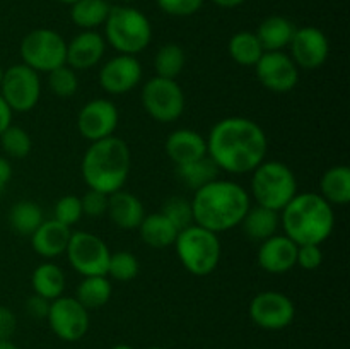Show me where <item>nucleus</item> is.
<instances>
[{"label":"nucleus","mask_w":350,"mask_h":349,"mask_svg":"<svg viewBox=\"0 0 350 349\" xmlns=\"http://www.w3.org/2000/svg\"><path fill=\"white\" fill-rule=\"evenodd\" d=\"M21 57L24 65L36 72H51L65 65L67 60V43L57 31L40 27L21 41Z\"/></svg>","instance_id":"nucleus-8"},{"label":"nucleus","mask_w":350,"mask_h":349,"mask_svg":"<svg viewBox=\"0 0 350 349\" xmlns=\"http://www.w3.org/2000/svg\"><path fill=\"white\" fill-rule=\"evenodd\" d=\"M111 3L106 0H77L70 5V19L84 31H94L108 19Z\"/></svg>","instance_id":"nucleus-28"},{"label":"nucleus","mask_w":350,"mask_h":349,"mask_svg":"<svg viewBox=\"0 0 350 349\" xmlns=\"http://www.w3.org/2000/svg\"><path fill=\"white\" fill-rule=\"evenodd\" d=\"M43 221V211L36 202L19 201L9 212L10 226L21 236H31Z\"/></svg>","instance_id":"nucleus-32"},{"label":"nucleus","mask_w":350,"mask_h":349,"mask_svg":"<svg viewBox=\"0 0 350 349\" xmlns=\"http://www.w3.org/2000/svg\"><path fill=\"white\" fill-rule=\"evenodd\" d=\"M250 209V194L231 180H214L195 190L193 222L208 231L224 233L241 224Z\"/></svg>","instance_id":"nucleus-2"},{"label":"nucleus","mask_w":350,"mask_h":349,"mask_svg":"<svg viewBox=\"0 0 350 349\" xmlns=\"http://www.w3.org/2000/svg\"><path fill=\"white\" fill-rule=\"evenodd\" d=\"M297 245L286 235H273L262 242L258 263L270 274H286L296 266Z\"/></svg>","instance_id":"nucleus-18"},{"label":"nucleus","mask_w":350,"mask_h":349,"mask_svg":"<svg viewBox=\"0 0 350 349\" xmlns=\"http://www.w3.org/2000/svg\"><path fill=\"white\" fill-rule=\"evenodd\" d=\"M294 31L296 26L287 17L270 16L260 24L255 34L265 51H282L284 48L289 47Z\"/></svg>","instance_id":"nucleus-25"},{"label":"nucleus","mask_w":350,"mask_h":349,"mask_svg":"<svg viewBox=\"0 0 350 349\" xmlns=\"http://www.w3.org/2000/svg\"><path fill=\"white\" fill-rule=\"evenodd\" d=\"M48 86H50L51 92L58 98H70L79 88L77 74H75L74 68L65 64L48 72Z\"/></svg>","instance_id":"nucleus-35"},{"label":"nucleus","mask_w":350,"mask_h":349,"mask_svg":"<svg viewBox=\"0 0 350 349\" xmlns=\"http://www.w3.org/2000/svg\"><path fill=\"white\" fill-rule=\"evenodd\" d=\"M246 236L253 242H265L267 238L273 236L280 226V216L277 211L267 209L256 204L255 207L250 205L248 212L241 221Z\"/></svg>","instance_id":"nucleus-24"},{"label":"nucleus","mask_w":350,"mask_h":349,"mask_svg":"<svg viewBox=\"0 0 350 349\" xmlns=\"http://www.w3.org/2000/svg\"><path fill=\"white\" fill-rule=\"evenodd\" d=\"M228 50L236 64L246 65V67H252V65L255 67L260 57L265 53L258 36L252 33V31H239V33H236L229 40Z\"/></svg>","instance_id":"nucleus-30"},{"label":"nucleus","mask_w":350,"mask_h":349,"mask_svg":"<svg viewBox=\"0 0 350 349\" xmlns=\"http://www.w3.org/2000/svg\"><path fill=\"white\" fill-rule=\"evenodd\" d=\"M12 113L14 112L10 109V106L7 105L5 99L0 96V133L12 125Z\"/></svg>","instance_id":"nucleus-44"},{"label":"nucleus","mask_w":350,"mask_h":349,"mask_svg":"<svg viewBox=\"0 0 350 349\" xmlns=\"http://www.w3.org/2000/svg\"><path fill=\"white\" fill-rule=\"evenodd\" d=\"M118 108L109 99L99 98L85 103L77 116V129L84 139L96 142L111 137L118 127Z\"/></svg>","instance_id":"nucleus-15"},{"label":"nucleus","mask_w":350,"mask_h":349,"mask_svg":"<svg viewBox=\"0 0 350 349\" xmlns=\"http://www.w3.org/2000/svg\"><path fill=\"white\" fill-rule=\"evenodd\" d=\"M291 58L301 68L314 70L327 62L330 53V43L321 29L314 26H304L294 31L289 43Z\"/></svg>","instance_id":"nucleus-16"},{"label":"nucleus","mask_w":350,"mask_h":349,"mask_svg":"<svg viewBox=\"0 0 350 349\" xmlns=\"http://www.w3.org/2000/svg\"><path fill=\"white\" fill-rule=\"evenodd\" d=\"M147 349H166V348H159V346H154V348H147Z\"/></svg>","instance_id":"nucleus-51"},{"label":"nucleus","mask_w":350,"mask_h":349,"mask_svg":"<svg viewBox=\"0 0 350 349\" xmlns=\"http://www.w3.org/2000/svg\"><path fill=\"white\" fill-rule=\"evenodd\" d=\"M163 12L174 17H188L197 14L204 5V0H156Z\"/></svg>","instance_id":"nucleus-39"},{"label":"nucleus","mask_w":350,"mask_h":349,"mask_svg":"<svg viewBox=\"0 0 350 349\" xmlns=\"http://www.w3.org/2000/svg\"><path fill=\"white\" fill-rule=\"evenodd\" d=\"M48 322L51 331L62 341L75 342L84 337L89 331V310L82 307L75 298L60 296L50 303Z\"/></svg>","instance_id":"nucleus-12"},{"label":"nucleus","mask_w":350,"mask_h":349,"mask_svg":"<svg viewBox=\"0 0 350 349\" xmlns=\"http://www.w3.org/2000/svg\"><path fill=\"white\" fill-rule=\"evenodd\" d=\"M174 248L185 269L198 277L214 272L221 260V243L217 235L198 224L178 231Z\"/></svg>","instance_id":"nucleus-6"},{"label":"nucleus","mask_w":350,"mask_h":349,"mask_svg":"<svg viewBox=\"0 0 350 349\" xmlns=\"http://www.w3.org/2000/svg\"><path fill=\"white\" fill-rule=\"evenodd\" d=\"M65 253H67L70 266L84 277L106 276L108 272L111 252H109L108 245L92 233L72 231Z\"/></svg>","instance_id":"nucleus-11"},{"label":"nucleus","mask_w":350,"mask_h":349,"mask_svg":"<svg viewBox=\"0 0 350 349\" xmlns=\"http://www.w3.org/2000/svg\"><path fill=\"white\" fill-rule=\"evenodd\" d=\"M31 284H33L34 293L53 301L64 294L65 274L57 263L44 262L34 269L33 276H31Z\"/></svg>","instance_id":"nucleus-27"},{"label":"nucleus","mask_w":350,"mask_h":349,"mask_svg":"<svg viewBox=\"0 0 350 349\" xmlns=\"http://www.w3.org/2000/svg\"><path fill=\"white\" fill-rule=\"evenodd\" d=\"M106 2L116 3V5H129V3L133 2V0H106Z\"/></svg>","instance_id":"nucleus-48"},{"label":"nucleus","mask_w":350,"mask_h":349,"mask_svg":"<svg viewBox=\"0 0 350 349\" xmlns=\"http://www.w3.org/2000/svg\"><path fill=\"white\" fill-rule=\"evenodd\" d=\"M82 204L81 198L75 197V195H65V197L58 198L57 204L53 209V219H57L62 224L72 228L74 224H77L82 219Z\"/></svg>","instance_id":"nucleus-38"},{"label":"nucleus","mask_w":350,"mask_h":349,"mask_svg":"<svg viewBox=\"0 0 350 349\" xmlns=\"http://www.w3.org/2000/svg\"><path fill=\"white\" fill-rule=\"evenodd\" d=\"M250 318L265 331H282L293 324L296 307L286 294L277 291H263L250 303Z\"/></svg>","instance_id":"nucleus-13"},{"label":"nucleus","mask_w":350,"mask_h":349,"mask_svg":"<svg viewBox=\"0 0 350 349\" xmlns=\"http://www.w3.org/2000/svg\"><path fill=\"white\" fill-rule=\"evenodd\" d=\"M108 43L123 55H137L149 47L152 26L149 19L130 5H111L105 23Z\"/></svg>","instance_id":"nucleus-5"},{"label":"nucleus","mask_w":350,"mask_h":349,"mask_svg":"<svg viewBox=\"0 0 350 349\" xmlns=\"http://www.w3.org/2000/svg\"><path fill=\"white\" fill-rule=\"evenodd\" d=\"M106 214L109 216L113 224H116L118 228L135 229L142 222L146 211H144L142 202L137 195L125 190H118L108 195V211H106Z\"/></svg>","instance_id":"nucleus-22"},{"label":"nucleus","mask_w":350,"mask_h":349,"mask_svg":"<svg viewBox=\"0 0 350 349\" xmlns=\"http://www.w3.org/2000/svg\"><path fill=\"white\" fill-rule=\"evenodd\" d=\"M323 262V252L320 245H297L296 266L306 270H314Z\"/></svg>","instance_id":"nucleus-41"},{"label":"nucleus","mask_w":350,"mask_h":349,"mask_svg":"<svg viewBox=\"0 0 350 349\" xmlns=\"http://www.w3.org/2000/svg\"><path fill=\"white\" fill-rule=\"evenodd\" d=\"M212 2L219 7H224V9H234V7L245 3L246 0H212Z\"/></svg>","instance_id":"nucleus-46"},{"label":"nucleus","mask_w":350,"mask_h":349,"mask_svg":"<svg viewBox=\"0 0 350 349\" xmlns=\"http://www.w3.org/2000/svg\"><path fill=\"white\" fill-rule=\"evenodd\" d=\"M187 62L185 50L176 43H167L161 48L154 58V68L157 75L164 79H176Z\"/></svg>","instance_id":"nucleus-33"},{"label":"nucleus","mask_w":350,"mask_h":349,"mask_svg":"<svg viewBox=\"0 0 350 349\" xmlns=\"http://www.w3.org/2000/svg\"><path fill=\"white\" fill-rule=\"evenodd\" d=\"M320 190L321 197L330 205H347L350 202V168L338 164L325 171Z\"/></svg>","instance_id":"nucleus-26"},{"label":"nucleus","mask_w":350,"mask_h":349,"mask_svg":"<svg viewBox=\"0 0 350 349\" xmlns=\"http://www.w3.org/2000/svg\"><path fill=\"white\" fill-rule=\"evenodd\" d=\"M219 168L214 161L207 156L200 157V159L193 161V163L183 164V166H176L178 178L183 181L187 187L193 188V190H198V188L205 187L211 181L217 180Z\"/></svg>","instance_id":"nucleus-31"},{"label":"nucleus","mask_w":350,"mask_h":349,"mask_svg":"<svg viewBox=\"0 0 350 349\" xmlns=\"http://www.w3.org/2000/svg\"><path fill=\"white\" fill-rule=\"evenodd\" d=\"M2 75H3V70H2V68H0V82H2Z\"/></svg>","instance_id":"nucleus-52"},{"label":"nucleus","mask_w":350,"mask_h":349,"mask_svg":"<svg viewBox=\"0 0 350 349\" xmlns=\"http://www.w3.org/2000/svg\"><path fill=\"white\" fill-rule=\"evenodd\" d=\"M0 146H2L3 153L9 157L23 159L31 153L33 142H31V137L26 130L21 129V127L10 125L9 129L0 133Z\"/></svg>","instance_id":"nucleus-34"},{"label":"nucleus","mask_w":350,"mask_h":349,"mask_svg":"<svg viewBox=\"0 0 350 349\" xmlns=\"http://www.w3.org/2000/svg\"><path fill=\"white\" fill-rule=\"evenodd\" d=\"M163 212L178 231L195 224L193 222V211H191V201H187L185 197H171L164 202Z\"/></svg>","instance_id":"nucleus-37"},{"label":"nucleus","mask_w":350,"mask_h":349,"mask_svg":"<svg viewBox=\"0 0 350 349\" xmlns=\"http://www.w3.org/2000/svg\"><path fill=\"white\" fill-rule=\"evenodd\" d=\"M72 229L62 224L57 219H48L38 226L36 231L31 235V245L38 255L44 259H55L67 250L70 242Z\"/></svg>","instance_id":"nucleus-21"},{"label":"nucleus","mask_w":350,"mask_h":349,"mask_svg":"<svg viewBox=\"0 0 350 349\" xmlns=\"http://www.w3.org/2000/svg\"><path fill=\"white\" fill-rule=\"evenodd\" d=\"M16 328V313L9 307H0V341H10Z\"/></svg>","instance_id":"nucleus-42"},{"label":"nucleus","mask_w":350,"mask_h":349,"mask_svg":"<svg viewBox=\"0 0 350 349\" xmlns=\"http://www.w3.org/2000/svg\"><path fill=\"white\" fill-rule=\"evenodd\" d=\"M10 178H12V164L9 163L7 157L0 156V194H2L3 188L7 187Z\"/></svg>","instance_id":"nucleus-45"},{"label":"nucleus","mask_w":350,"mask_h":349,"mask_svg":"<svg viewBox=\"0 0 350 349\" xmlns=\"http://www.w3.org/2000/svg\"><path fill=\"white\" fill-rule=\"evenodd\" d=\"M111 349H133V348L129 344H116V346H113Z\"/></svg>","instance_id":"nucleus-49"},{"label":"nucleus","mask_w":350,"mask_h":349,"mask_svg":"<svg viewBox=\"0 0 350 349\" xmlns=\"http://www.w3.org/2000/svg\"><path fill=\"white\" fill-rule=\"evenodd\" d=\"M132 168V154L125 140L111 135L96 140L82 157V177L92 190L111 195L122 190Z\"/></svg>","instance_id":"nucleus-3"},{"label":"nucleus","mask_w":350,"mask_h":349,"mask_svg":"<svg viewBox=\"0 0 350 349\" xmlns=\"http://www.w3.org/2000/svg\"><path fill=\"white\" fill-rule=\"evenodd\" d=\"M280 212L286 236L296 245H321L334 231V205L320 194H296Z\"/></svg>","instance_id":"nucleus-4"},{"label":"nucleus","mask_w":350,"mask_h":349,"mask_svg":"<svg viewBox=\"0 0 350 349\" xmlns=\"http://www.w3.org/2000/svg\"><path fill=\"white\" fill-rule=\"evenodd\" d=\"M252 194L256 204L280 212L297 194V180L280 161H263L253 170Z\"/></svg>","instance_id":"nucleus-7"},{"label":"nucleus","mask_w":350,"mask_h":349,"mask_svg":"<svg viewBox=\"0 0 350 349\" xmlns=\"http://www.w3.org/2000/svg\"><path fill=\"white\" fill-rule=\"evenodd\" d=\"M263 88L273 92H289L299 81V67L284 51H265L255 65Z\"/></svg>","instance_id":"nucleus-14"},{"label":"nucleus","mask_w":350,"mask_h":349,"mask_svg":"<svg viewBox=\"0 0 350 349\" xmlns=\"http://www.w3.org/2000/svg\"><path fill=\"white\" fill-rule=\"evenodd\" d=\"M140 238L152 248H167L174 245L178 236V229L173 222L163 214V212H152V214L144 216L139 228Z\"/></svg>","instance_id":"nucleus-23"},{"label":"nucleus","mask_w":350,"mask_h":349,"mask_svg":"<svg viewBox=\"0 0 350 349\" xmlns=\"http://www.w3.org/2000/svg\"><path fill=\"white\" fill-rule=\"evenodd\" d=\"M0 349H19L12 341H0Z\"/></svg>","instance_id":"nucleus-47"},{"label":"nucleus","mask_w":350,"mask_h":349,"mask_svg":"<svg viewBox=\"0 0 350 349\" xmlns=\"http://www.w3.org/2000/svg\"><path fill=\"white\" fill-rule=\"evenodd\" d=\"M269 139L262 127L250 118L219 120L207 137V154L219 170L250 173L265 161Z\"/></svg>","instance_id":"nucleus-1"},{"label":"nucleus","mask_w":350,"mask_h":349,"mask_svg":"<svg viewBox=\"0 0 350 349\" xmlns=\"http://www.w3.org/2000/svg\"><path fill=\"white\" fill-rule=\"evenodd\" d=\"M142 105L154 120L171 123L185 112V92L174 79L156 75L142 89Z\"/></svg>","instance_id":"nucleus-9"},{"label":"nucleus","mask_w":350,"mask_h":349,"mask_svg":"<svg viewBox=\"0 0 350 349\" xmlns=\"http://www.w3.org/2000/svg\"><path fill=\"white\" fill-rule=\"evenodd\" d=\"M111 283L106 276H88L81 281L75 293V300L88 310L101 308L111 298Z\"/></svg>","instance_id":"nucleus-29"},{"label":"nucleus","mask_w":350,"mask_h":349,"mask_svg":"<svg viewBox=\"0 0 350 349\" xmlns=\"http://www.w3.org/2000/svg\"><path fill=\"white\" fill-rule=\"evenodd\" d=\"M58 2H62V3H68V5H72V3L77 2V0H58Z\"/></svg>","instance_id":"nucleus-50"},{"label":"nucleus","mask_w":350,"mask_h":349,"mask_svg":"<svg viewBox=\"0 0 350 349\" xmlns=\"http://www.w3.org/2000/svg\"><path fill=\"white\" fill-rule=\"evenodd\" d=\"M50 300L46 298L40 296V294L34 293L33 296L27 298L26 301V311L29 317L33 318H46L48 317V310H50Z\"/></svg>","instance_id":"nucleus-43"},{"label":"nucleus","mask_w":350,"mask_h":349,"mask_svg":"<svg viewBox=\"0 0 350 349\" xmlns=\"http://www.w3.org/2000/svg\"><path fill=\"white\" fill-rule=\"evenodd\" d=\"M140 270L139 259L130 252H116L109 255L108 272L116 281L135 279Z\"/></svg>","instance_id":"nucleus-36"},{"label":"nucleus","mask_w":350,"mask_h":349,"mask_svg":"<svg viewBox=\"0 0 350 349\" xmlns=\"http://www.w3.org/2000/svg\"><path fill=\"white\" fill-rule=\"evenodd\" d=\"M106 41L98 31H82L67 43V60L65 64L74 70H85L101 62L105 55Z\"/></svg>","instance_id":"nucleus-19"},{"label":"nucleus","mask_w":350,"mask_h":349,"mask_svg":"<svg viewBox=\"0 0 350 349\" xmlns=\"http://www.w3.org/2000/svg\"><path fill=\"white\" fill-rule=\"evenodd\" d=\"M166 154L176 166L193 163L207 156V139L190 129H180L166 139Z\"/></svg>","instance_id":"nucleus-20"},{"label":"nucleus","mask_w":350,"mask_h":349,"mask_svg":"<svg viewBox=\"0 0 350 349\" xmlns=\"http://www.w3.org/2000/svg\"><path fill=\"white\" fill-rule=\"evenodd\" d=\"M82 214L89 218H101L108 211V195L89 188L88 194L81 198Z\"/></svg>","instance_id":"nucleus-40"},{"label":"nucleus","mask_w":350,"mask_h":349,"mask_svg":"<svg viewBox=\"0 0 350 349\" xmlns=\"http://www.w3.org/2000/svg\"><path fill=\"white\" fill-rule=\"evenodd\" d=\"M142 79V67L135 55H116L99 70V86L109 94H125Z\"/></svg>","instance_id":"nucleus-17"},{"label":"nucleus","mask_w":350,"mask_h":349,"mask_svg":"<svg viewBox=\"0 0 350 349\" xmlns=\"http://www.w3.org/2000/svg\"><path fill=\"white\" fill-rule=\"evenodd\" d=\"M0 96L5 99L12 112H31L38 105L41 96L40 75L24 64L12 65L3 70Z\"/></svg>","instance_id":"nucleus-10"}]
</instances>
